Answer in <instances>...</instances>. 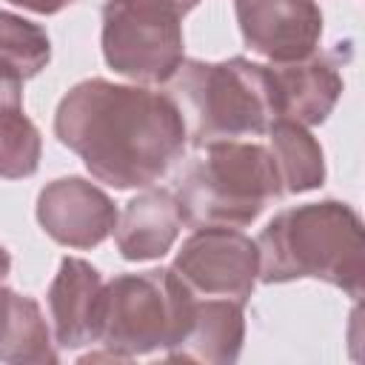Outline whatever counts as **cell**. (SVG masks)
<instances>
[{"label": "cell", "instance_id": "1", "mask_svg": "<svg viewBox=\"0 0 365 365\" xmlns=\"http://www.w3.org/2000/svg\"><path fill=\"white\" fill-rule=\"evenodd\" d=\"M54 137L117 191L154 185L188 143L182 114L165 91L103 77L80 80L63 94Z\"/></svg>", "mask_w": 365, "mask_h": 365}, {"label": "cell", "instance_id": "2", "mask_svg": "<svg viewBox=\"0 0 365 365\" xmlns=\"http://www.w3.org/2000/svg\"><path fill=\"white\" fill-rule=\"evenodd\" d=\"M259 282L319 279L348 297H362L365 231L359 214L339 200L282 208L257 237Z\"/></svg>", "mask_w": 365, "mask_h": 365}, {"label": "cell", "instance_id": "3", "mask_svg": "<svg viewBox=\"0 0 365 365\" xmlns=\"http://www.w3.org/2000/svg\"><path fill=\"white\" fill-rule=\"evenodd\" d=\"M165 94L180 108L185 134L197 148L265 134L277 120L271 66L248 57H228L220 63L182 60Z\"/></svg>", "mask_w": 365, "mask_h": 365}, {"label": "cell", "instance_id": "4", "mask_svg": "<svg viewBox=\"0 0 365 365\" xmlns=\"http://www.w3.org/2000/svg\"><path fill=\"white\" fill-rule=\"evenodd\" d=\"M174 197L188 225H251L268 202L282 197V182L268 145L220 140L180 168Z\"/></svg>", "mask_w": 365, "mask_h": 365}, {"label": "cell", "instance_id": "5", "mask_svg": "<svg viewBox=\"0 0 365 365\" xmlns=\"http://www.w3.org/2000/svg\"><path fill=\"white\" fill-rule=\"evenodd\" d=\"M197 294L174 268L120 274L103 285L100 336L103 354L88 359H137L154 351H174L194 317Z\"/></svg>", "mask_w": 365, "mask_h": 365}, {"label": "cell", "instance_id": "6", "mask_svg": "<svg viewBox=\"0 0 365 365\" xmlns=\"http://www.w3.org/2000/svg\"><path fill=\"white\" fill-rule=\"evenodd\" d=\"M182 17L171 0H106L100 29L106 66L140 86L168 83L185 60Z\"/></svg>", "mask_w": 365, "mask_h": 365}, {"label": "cell", "instance_id": "7", "mask_svg": "<svg viewBox=\"0 0 365 365\" xmlns=\"http://www.w3.org/2000/svg\"><path fill=\"white\" fill-rule=\"evenodd\" d=\"M171 268L197 297H222L245 305L259 282V248L240 228L200 225L182 240Z\"/></svg>", "mask_w": 365, "mask_h": 365}, {"label": "cell", "instance_id": "8", "mask_svg": "<svg viewBox=\"0 0 365 365\" xmlns=\"http://www.w3.org/2000/svg\"><path fill=\"white\" fill-rule=\"evenodd\" d=\"M242 43L271 66L297 63L319 48L322 9L317 0H234Z\"/></svg>", "mask_w": 365, "mask_h": 365}, {"label": "cell", "instance_id": "9", "mask_svg": "<svg viewBox=\"0 0 365 365\" xmlns=\"http://www.w3.org/2000/svg\"><path fill=\"white\" fill-rule=\"evenodd\" d=\"M117 205L86 177H57L37 194L40 228L66 248H97L114 234Z\"/></svg>", "mask_w": 365, "mask_h": 365}, {"label": "cell", "instance_id": "10", "mask_svg": "<svg viewBox=\"0 0 365 365\" xmlns=\"http://www.w3.org/2000/svg\"><path fill=\"white\" fill-rule=\"evenodd\" d=\"M103 277L100 271L80 259L63 257L60 268L48 285V319L51 336L60 348H83L100 336V311H103Z\"/></svg>", "mask_w": 365, "mask_h": 365}, {"label": "cell", "instance_id": "11", "mask_svg": "<svg viewBox=\"0 0 365 365\" xmlns=\"http://www.w3.org/2000/svg\"><path fill=\"white\" fill-rule=\"evenodd\" d=\"M182 225L185 217L174 191L148 185L143 194L131 197L120 211L114 225V242L123 259L148 262L171 251Z\"/></svg>", "mask_w": 365, "mask_h": 365}, {"label": "cell", "instance_id": "12", "mask_svg": "<svg viewBox=\"0 0 365 365\" xmlns=\"http://www.w3.org/2000/svg\"><path fill=\"white\" fill-rule=\"evenodd\" d=\"M277 120H294L305 128L322 125L342 97V74L334 60L311 54L297 63L271 66Z\"/></svg>", "mask_w": 365, "mask_h": 365}, {"label": "cell", "instance_id": "13", "mask_svg": "<svg viewBox=\"0 0 365 365\" xmlns=\"http://www.w3.org/2000/svg\"><path fill=\"white\" fill-rule=\"evenodd\" d=\"M245 342V305L222 297H197L191 325L182 342L165 359L231 365L240 359Z\"/></svg>", "mask_w": 365, "mask_h": 365}, {"label": "cell", "instance_id": "14", "mask_svg": "<svg viewBox=\"0 0 365 365\" xmlns=\"http://www.w3.org/2000/svg\"><path fill=\"white\" fill-rule=\"evenodd\" d=\"M57 359L60 354L37 299L0 282V362L54 365Z\"/></svg>", "mask_w": 365, "mask_h": 365}, {"label": "cell", "instance_id": "15", "mask_svg": "<svg viewBox=\"0 0 365 365\" xmlns=\"http://www.w3.org/2000/svg\"><path fill=\"white\" fill-rule=\"evenodd\" d=\"M268 151L274 157L282 194H305L325 182V154L317 137L294 123V120H274L268 125Z\"/></svg>", "mask_w": 365, "mask_h": 365}, {"label": "cell", "instance_id": "16", "mask_svg": "<svg viewBox=\"0 0 365 365\" xmlns=\"http://www.w3.org/2000/svg\"><path fill=\"white\" fill-rule=\"evenodd\" d=\"M51 60V40L43 26L14 11H0V63L23 80L37 77Z\"/></svg>", "mask_w": 365, "mask_h": 365}, {"label": "cell", "instance_id": "17", "mask_svg": "<svg viewBox=\"0 0 365 365\" xmlns=\"http://www.w3.org/2000/svg\"><path fill=\"white\" fill-rule=\"evenodd\" d=\"M43 140L37 125L26 117L23 106L0 108V177L26 180L37 174Z\"/></svg>", "mask_w": 365, "mask_h": 365}, {"label": "cell", "instance_id": "18", "mask_svg": "<svg viewBox=\"0 0 365 365\" xmlns=\"http://www.w3.org/2000/svg\"><path fill=\"white\" fill-rule=\"evenodd\" d=\"M6 3H11V6H17V9H26V11H34V14H57V11H63V9H68L74 0H6Z\"/></svg>", "mask_w": 365, "mask_h": 365}, {"label": "cell", "instance_id": "19", "mask_svg": "<svg viewBox=\"0 0 365 365\" xmlns=\"http://www.w3.org/2000/svg\"><path fill=\"white\" fill-rule=\"evenodd\" d=\"M9 271H11V254L6 251V245H0V282L9 277Z\"/></svg>", "mask_w": 365, "mask_h": 365}, {"label": "cell", "instance_id": "20", "mask_svg": "<svg viewBox=\"0 0 365 365\" xmlns=\"http://www.w3.org/2000/svg\"><path fill=\"white\" fill-rule=\"evenodd\" d=\"M171 3H174V6H177L182 14H188V11H191V9H194L200 0H171Z\"/></svg>", "mask_w": 365, "mask_h": 365}]
</instances>
